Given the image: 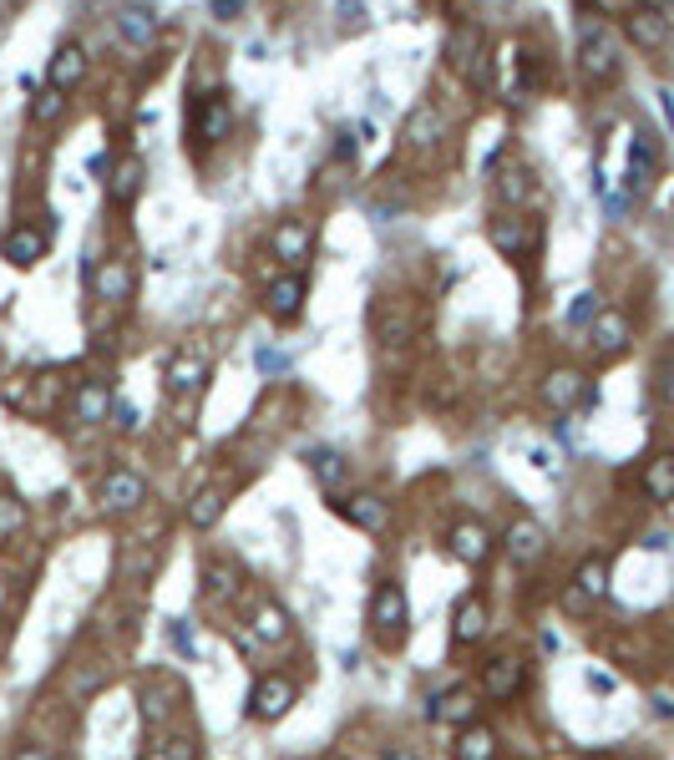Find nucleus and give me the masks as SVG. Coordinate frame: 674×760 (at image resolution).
<instances>
[{"mask_svg": "<svg viewBox=\"0 0 674 760\" xmlns=\"http://www.w3.org/2000/svg\"><path fill=\"white\" fill-rule=\"evenodd\" d=\"M386 760H416V755H406V750H391V755H386Z\"/></svg>", "mask_w": 674, "mask_h": 760, "instance_id": "49", "label": "nucleus"}, {"mask_svg": "<svg viewBox=\"0 0 674 760\" xmlns=\"http://www.w3.org/2000/svg\"><path fill=\"white\" fill-rule=\"evenodd\" d=\"M507 558L512 563H538L543 553H548V532H543V522H533V517H517L512 527H507Z\"/></svg>", "mask_w": 674, "mask_h": 760, "instance_id": "8", "label": "nucleus"}, {"mask_svg": "<svg viewBox=\"0 0 674 760\" xmlns=\"http://www.w3.org/2000/svg\"><path fill=\"white\" fill-rule=\"evenodd\" d=\"M173 639H178V649H183V654H193V634H188V624H183V619H173Z\"/></svg>", "mask_w": 674, "mask_h": 760, "instance_id": "45", "label": "nucleus"}, {"mask_svg": "<svg viewBox=\"0 0 674 760\" xmlns=\"http://www.w3.org/2000/svg\"><path fill=\"white\" fill-rule=\"evenodd\" d=\"M644 492L654 502H674V451H659L654 462L644 467Z\"/></svg>", "mask_w": 674, "mask_h": 760, "instance_id": "25", "label": "nucleus"}, {"mask_svg": "<svg viewBox=\"0 0 674 760\" xmlns=\"http://www.w3.org/2000/svg\"><path fill=\"white\" fill-rule=\"evenodd\" d=\"M239 11H244V0H213V16H218V21H234Z\"/></svg>", "mask_w": 674, "mask_h": 760, "instance_id": "43", "label": "nucleus"}, {"mask_svg": "<svg viewBox=\"0 0 674 760\" xmlns=\"http://www.w3.org/2000/svg\"><path fill=\"white\" fill-rule=\"evenodd\" d=\"M137 193H142V163H137V158H122L117 173H112V198H117V203H132Z\"/></svg>", "mask_w": 674, "mask_h": 760, "instance_id": "30", "label": "nucleus"}, {"mask_svg": "<svg viewBox=\"0 0 674 760\" xmlns=\"http://www.w3.org/2000/svg\"><path fill=\"white\" fill-rule=\"evenodd\" d=\"M578 71H583V82L593 87H604L614 82V76L624 71V51H619V36L609 21H578Z\"/></svg>", "mask_w": 674, "mask_h": 760, "instance_id": "1", "label": "nucleus"}, {"mask_svg": "<svg viewBox=\"0 0 674 760\" xmlns=\"http://www.w3.org/2000/svg\"><path fill=\"white\" fill-rule=\"evenodd\" d=\"M446 51H452V66L467 71L472 82H477V66H472V61L482 56V31H477V26H457V31H452V46H446Z\"/></svg>", "mask_w": 674, "mask_h": 760, "instance_id": "26", "label": "nucleus"}, {"mask_svg": "<svg viewBox=\"0 0 674 760\" xmlns=\"http://www.w3.org/2000/svg\"><path fill=\"white\" fill-rule=\"evenodd\" d=\"M218 517H223V492H198L193 507H188V522L193 527H213Z\"/></svg>", "mask_w": 674, "mask_h": 760, "instance_id": "32", "label": "nucleus"}, {"mask_svg": "<svg viewBox=\"0 0 674 760\" xmlns=\"http://www.w3.org/2000/svg\"><path fill=\"white\" fill-rule=\"evenodd\" d=\"M163 380H168V391H173V396H198V391H203V380H208V360H203L198 350H178V355H168Z\"/></svg>", "mask_w": 674, "mask_h": 760, "instance_id": "5", "label": "nucleus"}, {"mask_svg": "<svg viewBox=\"0 0 674 760\" xmlns=\"http://www.w3.org/2000/svg\"><path fill=\"white\" fill-rule=\"evenodd\" d=\"M82 76H87V51L71 46V41L56 46V56H51V87H56V92H71Z\"/></svg>", "mask_w": 674, "mask_h": 760, "instance_id": "17", "label": "nucleus"}, {"mask_svg": "<svg viewBox=\"0 0 674 760\" xmlns=\"http://www.w3.org/2000/svg\"><path fill=\"white\" fill-rule=\"evenodd\" d=\"M598 310H604V304H598V294H593V289H583V294L568 304V330H583V325H593V320H598Z\"/></svg>", "mask_w": 674, "mask_h": 760, "instance_id": "33", "label": "nucleus"}, {"mask_svg": "<svg viewBox=\"0 0 674 760\" xmlns=\"http://www.w3.org/2000/svg\"><path fill=\"white\" fill-rule=\"evenodd\" d=\"M117 36H122L127 46L158 41V16L147 11V6H122V11H117Z\"/></svg>", "mask_w": 674, "mask_h": 760, "instance_id": "20", "label": "nucleus"}, {"mask_svg": "<svg viewBox=\"0 0 674 760\" xmlns=\"http://www.w3.org/2000/svg\"><path fill=\"white\" fill-rule=\"evenodd\" d=\"M406 619H411L406 588H401L396 578H381V583H376V598H370V624H376V634L396 639V634H406Z\"/></svg>", "mask_w": 674, "mask_h": 760, "instance_id": "2", "label": "nucleus"}, {"mask_svg": "<svg viewBox=\"0 0 674 760\" xmlns=\"http://www.w3.org/2000/svg\"><path fill=\"white\" fill-rule=\"evenodd\" d=\"M345 507V517L355 522V527H365V532H386V522H391V507L376 497V492H360V497H350V502H340Z\"/></svg>", "mask_w": 674, "mask_h": 760, "instance_id": "21", "label": "nucleus"}, {"mask_svg": "<svg viewBox=\"0 0 674 760\" xmlns=\"http://www.w3.org/2000/svg\"><path fill=\"white\" fill-rule=\"evenodd\" d=\"M61 112H66V92H56V87L36 92V102H31V122H56Z\"/></svg>", "mask_w": 674, "mask_h": 760, "instance_id": "35", "label": "nucleus"}, {"mask_svg": "<svg viewBox=\"0 0 674 760\" xmlns=\"http://www.w3.org/2000/svg\"><path fill=\"white\" fill-rule=\"evenodd\" d=\"M436 725H472V690H446V695H431V710H426Z\"/></svg>", "mask_w": 674, "mask_h": 760, "instance_id": "24", "label": "nucleus"}, {"mask_svg": "<svg viewBox=\"0 0 674 760\" xmlns=\"http://www.w3.org/2000/svg\"><path fill=\"white\" fill-rule=\"evenodd\" d=\"M502 193H507V198H522V193H528V173H507Z\"/></svg>", "mask_w": 674, "mask_h": 760, "instance_id": "44", "label": "nucleus"}, {"mask_svg": "<svg viewBox=\"0 0 674 760\" xmlns=\"http://www.w3.org/2000/svg\"><path fill=\"white\" fill-rule=\"evenodd\" d=\"M234 132V102L223 97V92H213V97H203L198 107H193V142L203 137V142H223Z\"/></svg>", "mask_w": 674, "mask_h": 760, "instance_id": "4", "label": "nucleus"}, {"mask_svg": "<svg viewBox=\"0 0 674 760\" xmlns=\"http://www.w3.org/2000/svg\"><path fill=\"white\" fill-rule=\"evenodd\" d=\"M543 401H548L553 411L583 406V401H588V380H583V370H548V380H543Z\"/></svg>", "mask_w": 674, "mask_h": 760, "instance_id": "9", "label": "nucleus"}, {"mask_svg": "<svg viewBox=\"0 0 674 760\" xmlns=\"http://www.w3.org/2000/svg\"><path fill=\"white\" fill-rule=\"evenodd\" d=\"M340 21H360V11H365V0H340Z\"/></svg>", "mask_w": 674, "mask_h": 760, "instance_id": "46", "label": "nucleus"}, {"mask_svg": "<svg viewBox=\"0 0 674 760\" xmlns=\"http://www.w3.org/2000/svg\"><path fill=\"white\" fill-rule=\"evenodd\" d=\"M92 294H97L102 304L132 299V269H127V259H102V264L92 269Z\"/></svg>", "mask_w": 674, "mask_h": 760, "instance_id": "10", "label": "nucleus"}, {"mask_svg": "<svg viewBox=\"0 0 674 760\" xmlns=\"http://www.w3.org/2000/svg\"><path fill=\"white\" fill-rule=\"evenodd\" d=\"M624 31H629V41L634 46H644V51H659L664 41H669V16H664V6H634L629 16H624Z\"/></svg>", "mask_w": 674, "mask_h": 760, "instance_id": "6", "label": "nucleus"}, {"mask_svg": "<svg viewBox=\"0 0 674 760\" xmlns=\"http://www.w3.org/2000/svg\"><path fill=\"white\" fill-rule=\"evenodd\" d=\"M102 416H112V391L102 380H87L77 391V421H102Z\"/></svg>", "mask_w": 674, "mask_h": 760, "instance_id": "29", "label": "nucleus"}, {"mask_svg": "<svg viewBox=\"0 0 674 760\" xmlns=\"http://www.w3.org/2000/svg\"><path fill=\"white\" fill-rule=\"evenodd\" d=\"M654 391H659V401L674 411V350H669V355L654 365Z\"/></svg>", "mask_w": 674, "mask_h": 760, "instance_id": "37", "label": "nucleus"}, {"mask_svg": "<svg viewBox=\"0 0 674 760\" xmlns=\"http://www.w3.org/2000/svg\"><path fill=\"white\" fill-rule=\"evenodd\" d=\"M492 244L502 249V254H522V249H528L533 244V228L528 223H522V218H492Z\"/></svg>", "mask_w": 674, "mask_h": 760, "instance_id": "28", "label": "nucleus"}, {"mask_svg": "<svg viewBox=\"0 0 674 760\" xmlns=\"http://www.w3.org/2000/svg\"><path fill=\"white\" fill-rule=\"evenodd\" d=\"M26 527V502L21 497H0V538H16Z\"/></svg>", "mask_w": 674, "mask_h": 760, "instance_id": "36", "label": "nucleus"}, {"mask_svg": "<svg viewBox=\"0 0 674 760\" xmlns=\"http://www.w3.org/2000/svg\"><path fill=\"white\" fill-rule=\"evenodd\" d=\"M259 370H264V375H279V370H289V360H284L279 350H259Z\"/></svg>", "mask_w": 674, "mask_h": 760, "instance_id": "41", "label": "nucleus"}, {"mask_svg": "<svg viewBox=\"0 0 674 760\" xmlns=\"http://www.w3.org/2000/svg\"><path fill=\"white\" fill-rule=\"evenodd\" d=\"M294 679H284V674H264L259 684H254V695H249V715L254 720H284L289 715V705H294Z\"/></svg>", "mask_w": 674, "mask_h": 760, "instance_id": "3", "label": "nucleus"}, {"mask_svg": "<svg viewBox=\"0 0 674 760\" xmlns=\"http://www.w3.org/2000/svg\"><path fill=\"white\" fill-rule=\"evenodd\" d=\"M629 320L619 315V310H598V320H593V350L598 355H624L629 350Z\"/></svg>", "mask_w": 674, "mask_h": 760, "instance_id": "13", "label": "nucleus"}, {"mask_svg": "<svg viewBox=\"0 0 674 760\" xmlns=\"http://www.w3.org/2000/svg\"><path fill=\"white\" fill-rule=\"evenodd\" d=\"M482 690L492 695V700H512L517 690H522V659H492L487 664V674H482Z\"/></svg>", "mask_w": 674, "mask_h": 760, "instance_id": "18", "label": "nucleus"}, {"mask_svg": "<svg viewBox=\"0 0 674 760\" xmlns=\"http://www.w3.org/2000/svg\"><path fill=\"white\" fill-rule=\"evenodd\" d=\"M16 760H51V755H46V750H36V745H26V750H21Z\"/></svg>", "mask_w": 674, "mask_h": 760, "instance_id": "48", "label": "nucleus"}, {"mask_svg": "<svg viewBox=\"0 0 674 760\" xmlns=\"http://www.w3.org/2000/svg\"><path fill=\"white\" fill-rule=\"evenodd\" d=\"M142 760H193V750H188V740H178V745H158L153 755H142Z\"/></svg>", "mask_w": 674, "mask_h": 760, "instance_id": "40", "label": "nucleus"}, {"mask_svg": "<svg viewBox=\"0 0 674 760\" xmlns=\"http://www.w3.org/2000/svg\"><path fill=\"white\" fill-rule=\"evenodd\" d=\"M629 198H634V193H604V208H609V218H624V213H629Z\"/></svg>", "mask_w": 674, "mask_h": 760, "instance_id": "42", "label": "nucleus"}, {"mask_svg": "<svg viewBox=\"0 0 674 760\" xmlns=\"http://www.w3.org/2000/svg\"><path fill=\"white\" fill-rule=\"evenodd\" d=\"M406 137H411L416 147H431V142L441 137V117H436V107H421V112H411V122H406Z\"/></svg>", "mask_w": 674, "mask_h": 760, "instance_id": "31", "label": "nucleus"}, {"mask_svg": "<svg viewBox=\"0 0 674 760\" xmlns=\"http://www.w3.org/2000/svg\"><path fill=\"white\" fill-rule=\"evenodd\" d=\"M203 578H208V598H223V593H234V578H239V573H234L229 563H208Z\"/></svg>", "mask_w": 674, "mask_h": 760, "instance_id": "38", "label": "nucleus"}, {"mask_svg": "<svg viewBox=\"0 0 674 760\" xmlns=\"http://www.w3.org/2000/svg\"><path fill=\"white\" fill-rule=\"evenodd\" d=\"M142 497H147V482H142L132 467H112V472L102 477V507H107V512H132Z\"/></svg>", "mask_w": 674, "mask_h": 760, "instance_id": "7", "label": "nucleus"}, {"mask_svg": "<svg viewBox=\"0 0 674 760\" xmlns=\"http://www.w3.org/2000/svg\"><path fill=\"white\" fill-rule=\"evenodd\" d=\"M310 244H315V234H310V223H299V218H284V223L274 228V254H279L284 264H305V259H310Z\"/></svg>", "mask_w": 674, "mask_h": 760, "instance_id": "12", "label": "nucleus"}, {"mask_svg": "<svg viewBox=\"0 0 674 760\" xmlns=\"http://www.w3.org/2000/svg\"><path fill=\"white\" fill-rule=\"evenodd\" d=\"M310 472H315V482H320L325 492H340V487L350 482V462H345L335 446H315V451H310Z\"/></svg>", "mask_w": 674, "mask_h": 760, "instance_id": "19", "label": "nucleus"}, {"mask_svg": "<svg viewBox=\"0 0 674 760\" xmlns=\"http://www.w3.org/2000/svg\"><path fill=\"white\" fill-rule=\"evenodd\" d=\"M487 634V603L482 598H462L457 603V619H452V639L457 644H477Z\"/></svg>", "mask_w": 674, "mask_h": 760, "instance_id": "22", "label": "nucleus"}, {"mask_svg": "<svg viewBox=\"0 0 674 760\" xmlns=\"http://www.w3.org/2000/svg\"><path fill=\"white\" fill-rule=\"evenodd\" d=\"M0 254H6L16 269H26V264H36L46 254V234H36L31 223H21V228H11V234L0 239Z\"/></svg>", "mask_w": 674, "mask_h": 760, "instance_id": "15", "label": "nucleus"}, {"mask_svg": "<svg viewBox=\"0 0 674 760\" xmlns=\"http://www.w3.org/2000/svg\"><path fill=\"white\" fill-rule=\"evenodd\" d=\"M654 168H659V158H654V147H649V137L639 132V137L629 142V173H624V183H629V193H644V188H649V178H654Z\"/></svg>", "mask_w": 674, "mask_h": 760, "instance_id": "23", "label": "nucleus"}, {"mask_svg": "<svg viewBox=\"0 0 674 760\" xmlns=\"http://www.w3.org/2000/svg\"><path fill=\"white\" fill-rule=\"evenodd\" d=\"M609 593V558H583L573 573V603H598Z\"/></svg>", "mask_w": 674, "mask_h": 760, "instance_id": "16", "label": "nucleus"}, {"mask_svg": "<svg viewBox=\"0 0 674 760\" xmlns=\"http://www.w3.org/2000/svg\"><path fill=\"white\" fill-rule=\"evenodd\" d=\"M112 421H117L122 431H137V406H132V401H117V396H112Z\"/></svg>", "mask_w": 674, "mask_h": 760, "instance_id": "39", "label": "nucleus"}, {"mask_svg": "<svg viewBox=\"0 0 674 760\" xmlns=\"http://www.w3.org/2000/svg\"><path fill=\"white\" fill-rule=\"evenodd\" d=\"M446 543H452V558H462V563H487V553H492L487 527H482V522H472V517H467V522H457Z\"/></svg>", "mask_w": 674, "mask_h": 760, "instance_id": "14", "label": "nucleus"}, {"mask_svg": "<svg viewBox=\"0 0 674 760\" xmlns=\"http://www.w3.org/2000/svg\"><path fill=\"white\" fill-rule=\"evenodd\" d=\"M654 710H659V715H674V695H669V690H654Z\"/></svg>", "mask_w": 674, "mask_h": 760, "instance_id": "47", "label": "nucleus"}, {"mask_svg": "<svg viewBox=\"0 0 674 760\" xmlns=\"http://www.w3.org/2000/svg\"><path fill=\"white\" fill-rule=\"evenodd\" d=\"M254 629H259V639H284V634H289V619H284V608L264 603L259 614H254Z\"/></svg>", "mask_w": 674, "mask_h": 760, "instance_id": "34", "label": "nucleus"}, {"mask_svg": "<svg viewBox=\"0 0 674 760\" xmlns=\"http://www.w3.org/2000/svg\"><path fill=\"white\" fill-rule=\"evenodd\" d=\"M305 289H310L305 274H284V279H274V284H269V315L284 320V325L299 320V310H305Z\"/></svg>", "mask_w": 674, "mask_h": 760, "instance_id": "11", "label": "nucleus"}, {"mask_svg": "<svg viewBox=\"0 0 674 760\" xmlns=\"http://www.w3.org/2000/svg\"><path fill=\"white\" fill-rule=\"evenodd\" d=\"M497 755V735L487 730V725H462V735H457V760H492Z\"/></svg>", "mask_w": 674, "mask_h": 760, "instance_id": "27", "label": "nucleus"}]
</instances>
